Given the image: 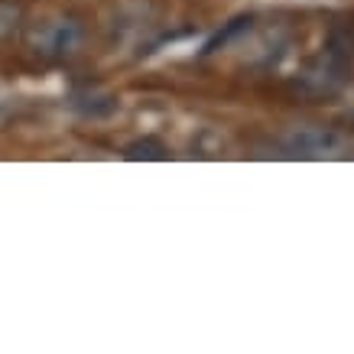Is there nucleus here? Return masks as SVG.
<instances>
[{
  "instance_id": "f257e3e1",
  "label": "nucleus",
  "mask_w": 354,
  "mask_h": 354,
  "mask_svg": "<svg viewBox=\"0 0 354 354\" xmlns=\"http://www.w3.org/2000/svg\"><path fill=\"white\" fill-rule=\"evenodd\" d=\"M82 43V26H78L72 17H62V20L46 23L43 30L36 32V53L49 55V59H62V55H72Z\"/></svg>"
}]
</instances>
